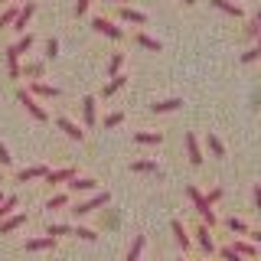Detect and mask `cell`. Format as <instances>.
I'll return each mask as SVG.
<instances>
[{"mask_svg": "<svg viewBox=\"0 0 261 261\" xmlns=\"http://www.w3.org/2000/svg\"><path fill=\"white\" fill-rule=\"evenodd\" d=\"M16 98H20V105H23V108H27V111H30L36 121H49V111H46L43 105H39L36 98L30 95V88H20V92H16Z\"/></svg>", "mask_w": 261, "mask_h": 261, "instance_id": "7a4b0ae2", "label": "cell"}, {"mask_svg": "<svg viewBox=\"0 0 261 261\" xmlns=\"http://www.w3.org/2000/svg\"><path fill=\"white\" fill-rule=\"evenodd\" d=\"M33 13H36V4H23L20 13H16V20H13V30L23 33V30H27V23L33 20Z\"/></svg>", "mask_w": 261, "mask_h": 261, "instance_id": "ba28073f", "label": "cell"}, {"mask_svg": "<svg viewBox=\"0 0 261 261\" xmlns=\"http://www.w3.org/2000/svg\"><path fill=\"white\" fill-rule=\"evenodd\" d=\"M0 179H4V176H0Z\"/></svg>", "mask_w": 261, "mask_h": 261, "instance_id": "f5cc1de1", "label": "cell"}, {"mask_svg": "<svg viewBox=\"0 0 261 261\" xmlns=\"http://www.w3.org/2000/svg\"><path fill=\"white\" fill-rule=\"evenodd\" d=\"M46 235H53V239H62V235H72V228H69V225H62V222H56V225H49V228H46Z\"/></svg>", "mask_w": 261, "mask_h": 261, "instance_id": "4dcf8cb0", "label": "cell"}, {"mask_svg": "<svg viewBox=\"0 0 261 261\" xmlns=\"http://www.w3.org/2000/svg\"><path fill=\"white\" fill-rule=\"evenodd\" d=\"M255 20H258V23H261V10H258V16H255Z\"/></svg>", "mask_w": 261, "mask_h": 261, "instance_id": "681fc988", "label": "cell"}, {"mask_svg": "<svg viewBox=\"0 0 261 261\" xmlns=\"http://www.w3.org/2000/svg\"><path fill=\"white\" fill-rule=\"evenodd\" d=\"M251 235V242H255V245H261V232H248Z\"/></svg>", "mask_w": 261, "mask_h": 261, "instance_id": "f6af8a7d", "label": "cell"}, {"mask_svg": "<svg viewBox=\"0 0 261 261\" xmlns=\"http://www.w3.org/2000/svg\"><path fill=\"white\" fill-rule=\"evenodd\" d=\"M144 245H147V235H137V239L130 242V248H127V258H124V261H141Z\"/></svg>", "mask_w": 261, "mask_h": 261, "instance_id": "ac0fdd59", "label": "cell"}, {"mask_svg": "<svg viewBox=\"0 0 261 261\" xmlns=\"http://www.w3.org/2000/svg\"><path fill=\"white\" fill-rule=\"evenodd\" d=\"M108 199H111V196H108V193H95V196H92V199H85V202H79V206H75V209H72V212H75V216H88V212H95V209H101V206H108Z\"/></svg>", "mask_w": 261, "mask_h": 261, "instance_id": "277c9868", "label": "cell"}, {"mask_svg": "<svg viewBox=\"0 0 261 261\" xmlns=\"http://www.w3.org/2000/svg\"><path fill=\"white\" fill-rule=\"evenodd\" d=\"M30 95L33 98H59V88H56V85H46V82H33V85H30Z\"/></svg>", "mask_w": 261, "mask_h": 261, "instance_id": "30bf717a", "label": "cell"}, {"mask_svg": "<svg viewBox=\"0 0 261 261\" xmlns=\"http://www.w3.org/2000/svg\"><path fill=\"white\" fill-rule=\"evenodd\" d=\"M72 235H79L82 242H95V239H98V232H95V228H85V225H79Z\"/></svg>", "mask_w": 261, "mask_h": 261, "instance_id": "836d02e7", "label": "cell"}, {"mask_svg": "<svg viewBox=\"0 0 261 261\" xmlns=\"http://www.w3.org/2000/svg\"><path fill=\"white\" fill-rule=\"evenodd\" d=\"M62 206H69V193H59L46 202V209H62Z\"/></svg>", "mask_w": 261, "mask_h": 261, "instance_id": "d6a6232c", "label": "cell"}, {"mask_svg": "<svg viewBox=\"0 0 261 261\" xmlns=\"http://www.w3.org/2000/svg\"><path fill=\"white\" fill-rule=\"evenodd\" d=\"M121 20H127V23H147V13L130 10V7H121Z\"/></svg>", "mask_w": 261, "mask_h": 261, "instance_id": "d4e9b609", "label": "cell"}, {"mask_svg": "<svg viewBox=\"0 0 261 261\" xmlns=\"http://www.w3.org/2000/svg\"><path fill=\"white\" fill-rule=\"evenodd\" d=\"M33 46V36H20L16 43L7 46V65H20V56Z\"/></svg>", "mask_w": 261, "mask_h": 261, "instance_id": "3957f363", "label": "cell"}, {"mask_svg": "<svg viewBox=\"0 0 261 261\" xmlns=\"http://www.w3.org/2000/svg\"><path fill=\"white\" fill-rule=\"evenodd\" d=\"M258 59H261V39L248 49V53H242V62H245V65H251V62H258Z\"/></svg>", "mask_w": 261, "mask_h": 261, "instance_id": "83f0119b", "label": "cell"}, {"mask_svg": "<svg viewBox=\"0 0 261 261\" xmlns=\"http://www.w3.org/2000/svg\"><path fill=\"white\" fill-rule=\"evenodd\" d=\"M121 65H124V53H114L111 62H108V72L111 75H121Z\"/></svg>", "mask_w": 261, "mask_h": 261, "instance_id": "f546056e", "label": "cell"}, {"mask_svg": "<svg viewBox=\"0 0 261 261\" xmlns=\"http://www.w3.org/2000/svg\"><path fill=\"white\" fill-rule=\"evenodd\" d=\"M251 196H255V209L261 212V186H255V190H251Z\"/></svg>", "mask_w": 261, "mask_h": 261, "instance_id": "ee69618b", "label": "cell"}, {"mask_svg": "<svg viewBox=\"0 0 261 261\" xmlns=\"http://www.w3.org/2000/svg\"><path fill=\"white\" fill-rule=\"evenodd\" d=\"M124 85H127V79H124V75H111V82L105 85V98H111L114 92H121Z\"/></svg>", "mask_w": 261, "mask_h": 261, "instance_id": "cb8c5ba5", "label": "cell"}, {"mask_svg": "<svg viewBox=\"0 0 261 261\" xmlns=\"http://www.w3.org/2000/svg\"><path fill=\"white\" fill-rule=\"evenodd\" d=\"M232 248H235V251H239V255H242V258H255V255H258V248H255V242H242V239H239V242H235V245H232Z\"/></svg>", "mask_w": 261, "mask_h": 261, "instance_id": "603a6c76", "label": "cell"}, {"mask_svg": "<svg viewBox=\"0 0 261 261\" xmlns=\"http://www.w3.org/2000/svg\"><path fill=\"white\" fill-rule=\"evenodd\" d=\"M72 190H75V193H95V179L75 176V179H72Z\"/></svg>", "mask_w": 261, "mask_h": 261, "instance_id": "7402d4cb", "label": "cell"}, {"mask_svg": "<svg viewBox=\"0 0 261 261\" xmlns=\"http://www.w3.org/2000/svg\"><path fill=\"white\" fill-rule=\"evenodd\" d=\"M206 199L212 202V206H216V202H219V199H222V190H219V186H216V190H212V193L206 196Z\"/></svg>", "mask_w": 261, "mask_h": 261, "instance_id": "7bdbcfd3", "label": "cell"}, {"mask_svg": "<svg viewBox=\"0 0 261 261\" xmlns=\"http://www.w3.org/2000/svg\"><path fill=\"white\" fill-rule=\"evenodd\" d=\"M137 46H144V49H150V53H160V43H157V39H153V36H147V33H137Z\"/></svg>", "mask_w": 261, "mask_h": 261, "instance_id": "484cf974", "label": "cell"}, {"mask_svg": "<svg viewBox=\"0 0 261 261\" xmlns=\"http://www.w3.org/2000/svg\"><path fill=\"white\" fill-rule=\"evenodd\" d=\"M183 4H186V7H193V4H196V0H183Z\"/></svg>", "mask_w": 261, "mask_h": 261, "instance_id": "c3c4849f", "label": "cell"}, {"mask_svg": "<svg viewBox=\"0 0 261 261\" xmlns=\"http://www.w3.org/2000/svg\"><path fill=\"white\" fill-rule=\"evenodd\" d=\"M173 235H176V245H179V248H190V245H193V239H190V235H186V228H183V222H179V219H173Z\"/></svg>", "mask_w": 261, "mask_h": 261, "instance_id": "e0dca14e", "label": "cell"}, {"mask_svg": "<svg viewBox=\"0 0 261 261\" xmlns=\"http://www.w3.org/2000/svg\"><path fill=\"white\" fill-rule=\"evenodd\" d=\"M186 196H190V202L196 206V212L202 216V222H206L209 228L216 225V209H212V202L206 199V196H202L199 190H196V186H186Z\"/></svg>", "mask_w": 261, "mask_h": 261, "instance_id": "6da1fadb", "label": "cell"}, {"mask_svg": "<svg viewBox=\"0 0 261 261\" xmlns=\"http://www.w3.org/2000/svg\"><path fill=\"white\" fill-rule=\"evenodd\" d=\"M225 225H228V228H232V232H235V235H248V232H251V228H248V225H245V222H242V219H235V216H232V219H228V222H225Z\"/></svg>", "mask_w": 261, "mask_h": 261, "instance_id": "1f68e13d", "label": "cell"}, {"mask_svg": "<svg viewBox=\"0 0 261 261\" xmlns=\"http://www.w3.org/2000/svg\"><path fill=\"white\" fill-rule=\"evenodd\" d=\"M130 170H134V173H157V163L153 160H134Z\"/></svg>", "mask_w": 261, "mask_h": 261, "instance_id": "4316f807", "label": "cell"}, {"mask_svg": "<svg viewBox=\"0 0 261 261\" xmlns=\"http://www.w3.org/2000/svg\"><path fill=\"white\" fill-rule=\"evenodd\" d=\"M0 4H23V0H0Z\"/></svg>", "mask_w": 261, "mask_h": 261, "instance_id": "bcb514c9", "label": "cell"}, {"mask_svg": "<svg viewBox=\"0 0 261 261\" xmlns=\"http://www.w3.org/2000/svg\"><path fill=\"white\" fill-rule=\"evenodd\" d=\"M56 56H59V43L49 39V43H46V59H56Z\"/></svg>", "mask_w": 261, "mask_h": 261, "instance_id": "ab89813d", "label": "cell"}, {"mask_svg": "<svg viewBox=\"0 0 261 261\" xmlns=\"http://www.w3.org/2000/svg\"><path fill=\"white\" fill-rule=\"evenodd\" d=\"M88 7H92V0H79V4H75V16H85Z\"/></svg>", "mask_w": 261, "mask_h": 261, "instance_id": "b9f144b4", "label": "cell"}, {"mask_svg": "<svg viewBox=\"0 0 261 261\" xmlns=\"http://www.w3.org/2000/svg\"><path fill=\"white\" fill-rule=\"evenodd\" d=\"M209 4L216 7V10H222V13H228V16H242V13H245V10H242L239 4H232V0H209Z\"/></svg>", "mask_w": 261, "mask_h": 261, "instance_id": "9a60e30c", "label": "cell"}, {"mask_svg": "<svg viewBox=\"0 0 261 261\" xmlns=\"http://www.w3.org/2000/svg\"><path fill=\"white\" fill-rule=\"evenodd\" d=\"M16 13H20V4H13V7H7L4 13H0V30H7V27H13V20H16Z\"/></svg>", "mask_w": 261, "mask_h": 261, "instance_id": "44dd1931", "label": "cell"}, {"mask_svg": "<svg viewBox=\"0 0 261 261\" xmlns=\"http://www.w3.org/2000/svg\"><path fill=\"white\" fill-rule=\"evenodd\" d=\"M134 141H137V144H160L163 134H160V130H137Z\"/></svg>", "mask_w": 261, "mask_h": 261, "instance_id": "ffe728a7", "label": "cell"}, {"mask_svg": "<svg viewBox=\"0 0 261 261\" xmlns=\"http://www.w3.org/2000/svg\"><path fill=\"white\" fill-rule=\"evenodd\" d=\"M23 75H30V79H36V75H43V62H30L27 69H23Z\"/></svg>", "mask_w": 261, "mask_h": 261, "instance_id": "74e56055", "label": "cell"}, {"mask_svg": "<svg viewBox=\"0 0 261 261\" xmlns=\"http://www.w3.org/2000/svg\"><path fill=\"white\" fill-rule=\"evenodd\" d=\"M65 179H75V167H65V170H56V173H49L46 183L56 186V183H65Z\"/></svg>", "mask_w": 261, "mask_h": 261, "instance_id": "2e32d148", "label": "cell"}, {"mask_svg": "<svg viewBox=\"0 0 261 261\" xmlns=\"http://www.w3.org/2000/svg\"><path fill=\"white\" fill-rule=\"evenodd\" d=\"M92 27H95V33H101V36H108V39H124V30L114 27V23H111V20H105V16H95Z\"/></svg>", "mask_w": 261, "mask_h": 261, "instance_id": "5b68a950", "label": "cell"}, {"mask_svg": "<svg viewBox=\"0 0 261 261\" xmlns=\"http://www.w3.org/2000/svg\"><path fill=\"white\" fill-rule=\"evenodd\" d=\"M209 150L216 153V157H225V147H222V141H219L216 134H209Z\"/></svg>", "mask_w": 261, "mask_h": 261, "instance_id": "d590c367", "label": "cell"}, {"mask_svg": "<svg viewBox=\"0 0 261 261\" xmlns=\"http://www.w3.org/2000/svg\"><path fill=\"white\" fill-rule=\"evenodd\" d=\"M121 121H124V114H121V111H114V114H108V118H105V127L111 130V127H118Z\"/></svg>", "mask_w": 261, "mask_h": 261, "instance_id": "f35d334b", "label": "cell"}, {"mask_svg": "<svg viewBox=\"0 0 261 261\" xmlns=\"http://www.w3.org/2000/svg\"><path fill=\"white\" fill-rule=\"evenodd\" d=\"M176 108H183V101H179V98H163V101H153L150 105L153 114H167V111H176Z\"/></svg>", "mask_w": 261, "mask_h": 261, "instance_id": "4fadbf2b", "label": "cell"}, {"mask_svg": "<svg viewBox=\"0 0 261 261\" xmlns=\"http://www.w3.org/2000/svg\"><path fill=\"white\" fill-rule=\"evenodd\" d=\"M53 245H56L53 235H43V239H30L27 242V251H43V248H53Z\"/></svg>", "mask_w": 261, "mask_h": 261, "instance_id": "d6986e66", "label": "cell"}, {"mask_svg": "<svg viewBox=\"0 0 261 261\" xmlns=\"http://www.w3.org/2000/svg\"><path fill=\"white\" fill-rule=\"evenodd\" d=\"M23 222H27V212H16V216H7V219H0V235H7V232H16Z\"/></svg>", "mask_w": 261, "mask_h": 261, "instance_id": "8fae6325", "label": "cell"}, {"mask_svg": "<svg viewBox=\"0 0 261 261\" xmlns=\"http://www.w3.org/2000/svg\"><path fill=\"white\" fill-rule=\"evenodd\" d=\"M245 36H248V39H255V43H258V39H261V23H258V20H251L248 27H245Z\"/></svg>", "mask_w": 261, "mask_h": 261, "instance_id": "e575fe53", "label": "cell"}, {"mask_svg": "<svg viewBox=\"0 0 261 261\" xmlns=\"http://www.w3.org/2000/svg\"><path fill=\"white\" fill-rule=\"evenodd\" d=\"M186 153H190V163H193V167H199V163H202V150H199V141H196L193 130L186 134Z\"/></svg>", "mask_w": 261, "mask_h": 261, "instance_id": "7c38bea8", "label": "cell"}, {"mask_svg": "<svg viewBox=\"0 0 261 261\" xmlns=\"http://www.w3.org/2000/svg\"><path fill=\"white\" fill-rule=\"evenodd\" d=\"M13 163V157H10V150H7L4 144H0V167H10Z\"/></svg>", "mask_w": 261, "mask_h": 261, "instance_id": "60d3db41", "label": "cell"}, {"mask_svg": "<svg viewBox=\"0 0 261 261\" xmlns=\"http://www.w3.org/2000/svg\"><path fill=\"white\" fill-rule=\"evenodd\" d=\"M196 242H199V251H202V255H212V251H216V242H212V232H209L206 222L196 228Z\"/></svg>", "mask_w": 261, "mask_h": 261, "instance_id": "8992f818", "label": "cell"}, {"mask_svg": "<svg viewBox=\"0 0 261 261\" xmlns=\"http://www.w3.org/2000/svg\"><path fill=\"white\" fill-rule=\"evenodd\" d=\"M219 255H222V261H245V258L239 255V251H235V248H232V245H225V248H222V251H219Z\"/></svg>", "mask_w": 261, "mask_h": 261, "instance_id": "8d00e7d4", "label": "cell"}, {"mask_svg": "<svg viewBox=\"0 0 261 261\" xmlns=\"http://www.w3.org/2000/svg\"><path fill=\"white\" fill-rule=\"evenodd\" d=\"M10 212H16V196H7V199L0 202V219H7Z\"/></svg>", "mask_w": 261, "mask_h": 261, "instance_id": "f1b7e54d", "label": "cell"}, {"mask_svg": "<svg viewBox=\"0 0 261 261\" xmlns=\"http://www.w3.org/2000/svg\"><path fill=\"white\" fill-rule=\"evenodd\" d=\"M82 114H85V127H95V121H98V105H95L92 95L82 98Z\"/></svg>", "mask_w": 261, "mask_h": 261, "instance_id": "9c48e42d", "label": "cell"}, {"mask_svg": "<svg viewBox=\"0 0 261 261\" xmlns=\"http://www.w3.org/2000/svg\"><path fill=\"white\" fill-rule=\"evenodd\" d=\"M49 173H53V170H49L46 163H43V167H27V170H20V173H16V183H30V179H39V176L46 179Z\"/></svg>", "mask_w": 261, "mask_h": 261, "instance_id": "52a82bcc", "label": "cell"}, {"mask_svg": "<svg viewBox=\"0 0 261 261\" xmlns=\"http://www.w3.org/2000/svg\"><path fill=\"white\" fill-rule=\"evenodd\" d=\"M0 202H4V196H0Z\"/></svg>", "mask_w": 261, "mask_h": 261, "instance_id": "f907efd6", "label": "cell"}, {"mask_svg": "<svg viewBox=\"0 0 261 261\" xmlns=\"http://www.w3.org/2000/svg\"><path fill=\"white\" fill-rule=\"evenodd\" d=\"M56 124H59V130H65V134H69L72 141H85V130H82L79 124H72L69 118H59V121H56Z\"/></svg>", "mask_w": 261, "mask_h": 261, "instance_id": "5bb4252c", "label": "cell"}, {"mask_svg": "<svg viewBox=\"0 0 261 261\" xmlns=\"http://www.w3.org/2000/svg\"><path fill=\"white\" fill-rule=\"evenodd\" d=\"M176 261H183V258H176Z\"/></svg>", "mask_w": 261, "mask_h": 261, "instance_id": "816d5d0a", "label": "cell"}, {"mask_svg": "<svg viewBox=\"0 0 261 261\" xmlns=\"http://www.w3.org/2000/svg\"><path fill=\"white\" fill-rule=\"evenodd\" d=\"M111 4H121V7H124V4H127V0H111Z\"/></svg>", "mask_w": 261, "mask_h": 261, "instance_id": "7dc6e473", "label": "cell"}]
</instances>
